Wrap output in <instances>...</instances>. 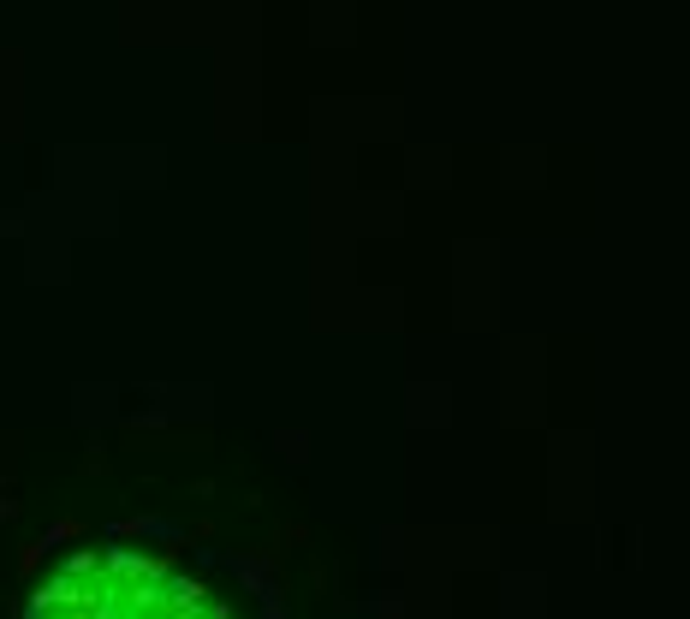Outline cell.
<instances>
[{"label":"cell","instance_id":"6da1fadb","mask_svg":"<svg viewBox=\"0 0 690 619\" xmlns=\"http://www.w3.org/2000/svg\"><path fill=\"white\" fill-rule=\"evenodd\" d=\"M24 619H232L191 572L137 554V548H84L60 560Z\"/></svg>","mask_w":690,"mask_h":619}]
</instances>
